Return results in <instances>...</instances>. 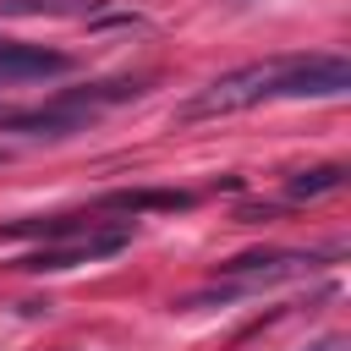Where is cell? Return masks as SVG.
Instances as JSON below:
<instances>
[{
  "instance_id": "6da1fadb",
  "label": "cell",
  "mask_w": 351,
  "mask_h": 351,
  "mask_svg": "<svg viewBox=\"0 0 351 351\" xmlns=\"http://www.w3.org/2000/svg\"><path fill=\"white\" fill-rule=\"evenodd\" d=\"M285 60H252V66H236L225 77H214L203 93H192L181 104V121H208V115H230V110H247L258 99H274V82H280Z\"/></svg>"
},
{
  "instance_id": "7a4b0ae2",
  "label": "cell",
  "mask_w": 351,
  "mask_h": 351,
  "mask_svg": "<svg viewBox=\"0 0 351 351\" xmlns=\"http://www.w3.org/2000/svg\"><path fill=\"white\" fill-rule=\"evenodd\" d=\"M126 241H132L126 230H82V236H66V241H44L38 252H22L16 269H22V274H60V269L110 258V252H121Z\"/></svg>"
},
{
  "instance_id": "3957f363",
  "label": "cell",
  "mask_w": 351,
  "mask_h": 351,
  "mask_svg": "<svg viewBox=\"0 0 351 351\" xmlns=\"http://www.w3.org/2000/svg\"><path fill=\"white\" fill-rule=\"evenodd\" d=\"M351 88V66L340 55H307V60H285L274 99H335Z\"/></svg>"
},
{
  "instance_id": "277c9868",
  "label": "cell",
  "mask_w": 351,
  "mask_h": 351,
  "mask_svg": "<svg viewBox=\"0 0 351 351\" xmlns=\"http://www.w3.org/2000/svg\"><path fill=\"white\" fill-rule=\"evenodd\" d=\"M60 71H71V55L44 49V44L0 38V77H11V82H33V77H60Z\"/></svg>"
},
{
  "instance_id": "5b68a950",
  "label": "cell",
  "mask_w": 351,
  "mask_h": 351,
  "mask_svg": "<svg viewBox=\"0 0 351 351\" xmlns=\"http://www.w3.org/2000/svg\"><path fill=\"white\" fill-rule=\"evenodd\" d=\"M318 252H241L230 263H219L225 280H280V274H302L313 269Z\"/></svg>"
},
{
  "instance_id": "8992f818",
  "label": "cell",
  "mask_w": 351,
  "mask_h": 351,
  "mask_svg": "<svg viewBox=\"0 0 351 351\" xmlns=\"http://www.w3.org/2000/svg\"><path fill=\"white\" fill-rule=\"evenodd\" d=\"M0 16H71V22H93V16H104V0H0Z\"/></svg>"
},
{
  "instance_id": "52a82bcc",
  "label": "cell",
  "mask_w": 351,
  "mask_h": 351,
  "mask_svg": "<svg viewBox=\"0 0 351 351\" xmlns=\"http://www.w3.org/2000/svg\"><path fill=\"white\" fill-rule=\"evenodd\" d=\"M99 208L110 214H148V208H192V192H154V186H137V192H104Z\"/></svg>"
},
{
  "instance_id": "ba28073f",
  "label": "cell",
  "mask_w": 351,
  "mask_h": 351,
  "mask_svg": "<svg viewBox=\"0 0 351 351\" xmlns=\"http://www.w3.org/2000/svg\"><path fill=\"white\" fill-rule=\"evenodd\" d=\"M346 186V165H318V170H296L285 181V192L302 203V197H324V192H340Z\"/></svg>"
},
{
  "instance_id": "9c48e42d",
  "label": "cell",
  "mask_w": 351,
  "mask_h": 351,
  "mask_svg": "<svg viewBox=\"0 0 351 351\" xmlns=\"http://www.w3.org/2000/svg\"><path fill=\"white\" fill-rule=\"evenodd\" d=\"M318 351H340V340H329V346H318Z\"/></svg>"
}]
</instances>
